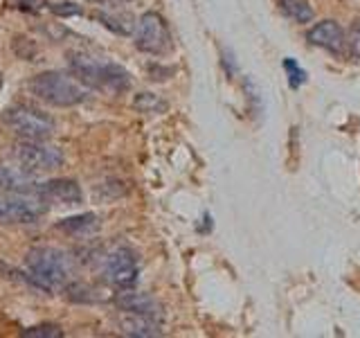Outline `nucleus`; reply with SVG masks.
I'll return each instance as SVG.
<instances>
[{
  "label": "nucleus",
  "mask_w": 360,
  "mask_h": 338,
  "mask_svg": "<svg viewBox=\"0 0 360 338\" xmlns=\"http://www.w3.org/2000/svg\"><path fill=\"white\" fill-rule=\"evenodd\" d=\"M30 277L45 291H65L75 282V259L63 248L37 246L25 257Z\"/></svg>",
  "instance_id": "f257e3e1"
},
{
  "label": "nucleus",
  "mask_w": 360,
  "mask_h": 338,
  "mask_svg": "<svg viewBox=\"0 0 360 338\" xmlns=\"http://www.w3.org/2000/svg\"><path fill=\"white\" fill-rule=\"evenodd\" d=\"M70 70L88 90H101L108 95H122L131 88V75L112 61H99L95 56L77 52L70 56Z\"/></svg>",
  "instance_id": "f03ea898"
},
{
  "label": "nucleus",
  "mask_w": 360,
  "mask_h": 338,
  "mask_svg": "<svg viewBox=\"0 0 360 338\" xmlns=\"http://www.w3.org/2000/svg\"><path fill=\"white\" fill-rule=\"evenodd\" d=\"M27 88L32 95H37L45 104L59 106V108L82 104V101L88 99V93H90L79 79L65 73H59V70H48V73L32 77Z\"/></svg>",
  "instance_id": "7ed1b4c3"
},
{
  "label": "nucleus",
  "mask_w": 360,
  "mask_h": 338,
  "mask_svg": "<svg viewBox=\"0 0 360 338\" xmlns=\"http://www.w3.org/2000/svg\"><path fill=\"white\" fill-rule=\"evenodd\" d=\"M97 268H99L101 280H104L108 287L120 289V291L131 289L135 282H138V273H140L138 257H135V253L124 244L99 251Z\"/></svg>",
  "instance_id": "20e7f679"
},
{
  "label": "nucleus",
  "mask_w": 360,
  "mask_h": 338,
  "mask_svg": "<svg viewBox=\"0 0 360 338\" xmlns=\"http://www.w3.org/2000/svg\"><path fill=\"white\" fill-rule=\"evenodd\" d=\"M48 203L37 189L0 192V223L5 225H30L45 217Z\"/></svg>",
  "instance_id": "39448f33"
},
{
  "label": "nucleus",
  "mask_w": 360,
  "mask_h": 338,
  "mask_svg": "<svg viewBox=\"0 0 360 338\" xmlns=\"http://www.w3.org/2000/svg\"><path fill=\"white\" fill-rule=\"evenodd\" d=\"M3 122L20 140H48L56 131V122L30 104H14L3 113Z\"/></svg>",
  "instance_id": "423d86ee"
},
{
  "label": "nucleus",
  "mask_w": 360,
  "mask_h": 338,
  "mask_svg": "<svg viewBox=\"0 0 360 338\" xmlns=\"http://www.w3.org/2000/svg\"><path fill=\"white\" fill-rule=\"evenodd\" d=\"M16 165L30 174L54 172L65 163V156L59 146L48 144L45 140H18L11 149Z\"/></svg>",
  "instance_id": "0eeeda50"
},
{
  "label": "nucleus",
  "mask_w": 360,
  "mask_h": 338,
  "mask_svg": "<svg viewBox=\"0 0 360 338\" xmlns=\"http://www.w3.org/2000/svg\"><path fill=\"white\" fill-rule=\"evenodd\" d=\"M135 48L153 56H162L172 50V34L160 14L146 11L135 23Z\"/></svg>",
  "instance_id": "6e6552de"
},
{
  "label": "nucleus",
  "mask_w": 360,
  "mask_h": 338,
  "mask_svg": "<svg viewBox=\"0 0 360 338\" xmlns=\"http://www.w3.org/2000/svg\"><path fill=\"white\" fill-rule=\"evenodd\" d=\"M37 192L48 206H79L84 201V192L72 178H52L37 185Z\"/></svg>",
  "instance_id": "1a4fd4ad"
},
{
  "label": "nucleus",
  "mask_w": 360,
  "mask_h": 338,
  "mask_svg": "<svg viewBox=\"0 0 360 338\" xmlns=\"http://www.w3.org/2000/svg\"><path fill=\"white\" fill-rule=\"evenodd\" d=\"M115 304L120 311H129V313H142V315H151V318H162V304L158 302L149 293H138L131 289H124L120 296L115 298Z\"/></svg>",
  "instance_id": "9d476101"
},
{
  "label": "nucleus",
  "mask_w": 360,
  "mask_h": 338,
  "mask_svg": "<svg viewBox=\"0 0 360 338\" xmlns=\"http://www.w3.org/2000/svg\"><path fill=\"white\" fill-rule=\"evenodd\" d=\"M307 39L318 45V48H324L333 54H342L345 52V32L338 25L335 20H322L318 25H313L307 34Z\"/></svg>",
  "instance_id": "9b49d317"
},
{
  "label": "nucleus",
  "mask_w": 360,
  "mask_h": 338,
  "mask_svg": "<svg viewBox=\"0 0 360 338\" xmlns=\"http://www.w3.org/2000/svg\"><path fill=\"white\" fill-rule=\"evenodd\" d=\"M120 330L127 336L135 338H153V336H162V325L158 318L151 315H142V313H129L124 311L120 318Z\"/></svg>",
  "instance_id": "f8f14e48"
},
{
  "label": "nucleus",
  "mask_w": 360,
  "mask_h": 338,
  "mask_svg": "<svg viewBox=\"0 0 360 338\" xmlns=\"http://www.w3.org/2000/svg\"><path fill=\"white\" fill-rule=\"evenodd\" d=\"M16 189H37L34 174L25 172L20 165L18 167L0 165V192H16Z\"/></svg>",
  "instance_id": "ddd939ff"
},
{
  "label": "nucleus",
  "mask_w": 360,
  "mask_h": 338,
  "mask_svg": "<svg viewBox=\"0 0 360 338\" xmlns=\"http://www.w3.org/2000/svg\"><path fill=\"white\" fill-rule=\"evenodd\" d=\"M56 230H61L70 237H88L99 230V217L97 214H77V217H68L56 223Z\"/></svg>",
  "instance_id": "4468645a"
},
{
  "label": "nucleus",
  "mask_w": 360,
  "mask_h": 338,
  "mask_svg": "<svg viewBox=\"0 0 360 338\" xmlns=\"http://www.w3.org/2000/svg\"><path fill=\"white\" fill-rule=\"evenodd\" d=\"M95 16H97V20H101V25L112 30L115 34H124V37H127V34L135 32V20L129 11H110V9L104 11L101 9Z\"/></svg>",
  "instance_id": "2eb2a0df"
},
{
  "label": "nucleus",
  "mask_w": 360,
  "mask_h": 338,
  "mask_svg": "<svg viewBox=\"0 0 360 338\" xmlns=\"http://www.w3.org/2000/svg\"><path fill=\"white\" fill-rule=\"evenodd\" d=\"M279 5L286 16L297 23H309L313 18V9L309 7L307 0H279Z\"/></svg>",
  "instance_id": "dca6fc26"
},
{
  "label": "nucleus",
  "mask_w": 360,
  "mask_h": 338,
  "mask_svg": "<svg viewBox=\"0 0 360 338\" xmlns=\"http://www.w3.org/2000/svg\"><path fill=\"white\" fill-rule=\"evenodd\" d=\"M133 106L138 108L140 113H151V115H158V113H165L169 108L167 101L162 97L153 95V93H140V95H135Z\"/></svg>",
  "instance_id": "f3484780"
},
{
  "label": "nucleus",
  "mask_w": 360,
  "mask_h": 338,
  "mask_svg": "<svg viewBox=\"0 0 360 338\" xmlns=\"http://www.w3.org/2000/svg\"><path fill=\"white\" fill-rule=\"evenodd\" d=\"M22 336L25 338H59L63 336V332L59 325H37L22 332Z\"/></svg>",
  "instance_id": "a211bd4d"
},
{
  "label": "nucleus",
  "mask_w": 360,
  "mask_h": 338,
  "mask_svg": "<svg viewBox=\"0 0 360 338\" xmlns=\"http://www.w3.org/2000/svg\"><path fill=\"white\" fill-rule=\"evenodd\" d=\"M284 68H286V73H288V77H290V86L292 88H297L300 84H304L307 82V73L302 70V68L292 61V59H286L284 61Z\"/></svg>",
  "instance_id": "6ab92c4d"
},
{
  "label": "nucleus",
  "mask_w": 360,
  "mask_h": 338,
  "mask_svg": "<svg viewBox=\"0 0 360 338\" xmlns=\"http://www.w3.org/2000/svg\"><path fill=\"white\" fill-rule=\"evenodd\" d=\"M349 48H352V54L356 59H360V23L352 30V39H349Z\"/></svg>",
  "instance_id": "aec40b11"
},
{
  "label": "nucleus",
  "mask_w": 360,
  "mask_h": 338,
  "mask_svg": "<svg viewBox=\"0 0 360 338\" xmlns=\"http://www.w3.org/2000/svg\"><path fill=\"white\" fill-rule=\"evenodd\" d=\"M93 3H131V0H93Z\"/></svg>",
  "instance_id": "412c9836"
},
{
  "label": "nucleus",
  "mask_w": 360,
  "mask_h": 338,
  "mask_svg": "<svg viewBox=\"0 0 360 338\" xmlns=\"http://www.w3.org/2000/svg\"><path fill=\"white\" fill-rule=\"evenodd\" d=\"M0 90H3V75H0Z\"/></svg>",
  "instance_id": "4be33fe9"
}]
</instances>
